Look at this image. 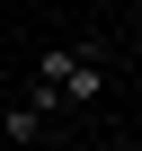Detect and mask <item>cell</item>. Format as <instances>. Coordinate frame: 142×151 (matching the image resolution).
<instances>
[{"label":"cell","mask_w":142,"mask_h":151,"mask_svg":"<svg viewBox=\"0 0 142 151\" xmlns=\"http://www.w3.org/2000/svg\"><path fill=\"white\" fill-rule=\"evenodd\" d=\"M44 116H62V107H98L107 98V62L89 53V45H53V53H36V89H27Z\"/></svg>","instance_id":"obj_1"},{"label":"cell","mask_w":142,"mask_h":151,"mask_svg":"<svg viewBox=\"0 0 142 151\" xmlns=\"http://www.w3.org/2000/svg\"><path fill=\"white\" fill-rule=\"evenodd\" d=\"M115 151H124V142H115Z\"/></svg>","instance_id":"obj_3"},{"label":"cell","mask_w":142,"mask_h":151,"mask_svg":"<svg viewBox=\"0 0 142 151\" xmlns=\"http://www.w3.org/2000/svg\"><path fill=\"white\" fill-rule=\"evenodd\" d=\"M44 124H53V116H44L36 98H18L9 116H0V142H9V151H36V142H44Z\"/></svg>","instance_id":"obj_2"}]
</instances>
